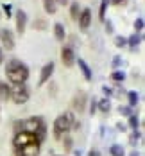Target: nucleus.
I'll return each instance as SVG.
<instances>
[{"label": "nucleus", "mask_w": 145, "mask_h": 156, "mask_svg": "<svg viewBox=\"0 0 145 156\" xmlns=\"http://www.w3.org/2000/svg\"><path fill=\"white\" fill-rule=\"evenodd\" d=\"M5 76L13 84H23L29 77V68L18 59H11L5 66Z\"/></svg>", "instance_id": "f257e3e1"}, {"label": "nucleus", "mask_w": 145, "mask_h": 156, "mask_svg": "<svg viewBox=\"0 0 145 156\" xmlns=\"http://www.w3.org/2000/svg\"><path fill=\"white\" fill-rule=\"evenodd\" d=\"M16 129H18V131L22 129V131H25V133L36 135L40 140L45 138V131H47L45 122H43V117H31V119H27V120H23V122H18V124H16Z\"/></svg>", "instance_id": "f03ea898"}, {"label": "nucleus", "mask_w": 145, "mask_h": 156, "mask_svg": "<svg viewBox=\"0 0 145 156\" xmlns=\"http://www.w3.org/2000/svg\"><path fill=\"white\" fill-rule=\"evenodd\" d=\"M74 122H75V117H74L72 111H64L63 115H59V117L54 120V136L59 140L63 135H66V133L72 129Z\"/></svg>", "instance_id": "7ed1b4c3"}, {"label": "nucleus", "mask_w": 145, "mask_h": 156, "mask_svg": "<svg viewBox=\"0 0 145 156\" xmlns=\"http://www.w3.org/2000/svg\"><path fill=\"white\" fill-rule=\"evenodd\" d=\"M31 97V92L25 84H16L15 88L11 90V101L15 104H25Z\"/></svg>", "instance_id": "20e7f679"}, {"label": "nucleus", "mask_w": 145, "mask_h": 156, "mask_svg": "<svg viewBox=\"0 0 145 156\" xmlns=\"http://www.w3.org/2000/svg\"><path fill=\"white\" fill-rule=\"evenodd\" d=\"M15 156H40V142H31L16 147Z\"/></svg>", "instance_id": "39448f33"}, {"label": "nucleus", "mask_w": 145, "mask_h": 156, "mask_svg": "<svg viewBox=\"0 0 145 156\" xmlns=\"http://www.w3.org/2000/svg\"><path fill=\"white\" fill-rule=\"evenodd\" d=\"M31 142H41L36 135H31V133H25V131H16L15 138H13V145L20 147V145H25V144H31Z\"/></svg>", "instance_id": "423d86ee"}, {"label": "nucleus", "mask_w": 145, "mask_h": 156, "mask_svg": "<svg viewBox=\"0 0 145 156\" xmlns=\"http://www.w3.org/2000/svg\"><path fill=\"white\" fill-rule=\"evenodd\" d=\"M0 40H2V47L4 48H7V50H13L15 48V38H13L11 31L2 29L0 31Z\"/></svg>", "instance_id": "0eeeda50"}, {"label": "nucleus", "mask_w": 145, "mask_h": 156, "mask_svg": "<svg viewBox=\"0 0 145 156\" xmlns=\"http://www.w3.org/2000/svg\"><path fill=\"white\" fill-rule=\"evenodd\" d=\"M54 68H56V65H54L52 61L47 63V65L41 68V74H40V83H38L40 86H41V84H45L48 79L52 77V74H54Z\"/></svg>", "instance_id": "6e6552de"}, {"label": "nucleus", "mask_w": 145, "mask_h": 156, "mask_svg": "<svg viewBox=\"0 0 145 156\" xmlns=\"http://www.w3.org/2000/svg\"><path fill=\"white\" fill-rule=\"evenodd\" d=\"M84 106H86V94L84 92H77L72 99V108L77 109V111H84Z\"/></svg>", "instance_id": "1a4fd4ad"}, {"label": "nucleus", "mask_w": 145, "mask_h": 156, "mask_svg": "<svg viewBox=\"0 0 145 156\" xmlns=\"http://www.w3.org/2000/svg\"><path fill=\"white\" fill-rule=\"evenodd\" d=\"M25 25H27V15H25V11H16V32L22 36L23 32H25Z\"/></svg>", "instance_id": "9d476101"}, {"label": "nucleus", "mask_w": 145, "mask_h": 156, "mask_svg": "<svg viewBox=\"0 0 145 156\" xmlns=\"http://www.w3.org/2000/svg\"><path fill=\"white\" fill-rule=\"evenodd\" d=\"M61 59H63L64 66H72L75 63V56H74V50L70 47H64L61 48Z\"/></svg>", "instance_id": "9b49d317"}, {"label": "nucleus", "mask_w": 145, "mask_h": 156, "mask_svg": "<svg viewBox=\"0 0 145 156\" xmlns=\"http://www.w3.org/2000/svg\"><path fill=\"white\" fill-rule=\"evenodd\" d=\"M79 27L81 29H88L90 27V23H91V11L90 9H82L79 13Z\"/></svg>", "instance_id": "f8f14e48"}, {"label": "nucleus", "mask_w": 145, "mask_h": 156, "mask_svg": "<svg viewBox=\"0 0 145 156\" xmlns=\"http://www.w3.org/2000/svg\"><path fill=\"white\" fill-rule=\"evenodd\" d=\"M9 99H11V86L0 81V101H9Z\"/></svg>", "instance_id": "ddd939ff"}, {"label": "nucleus", "mask_w": 145, "mask_h": 156, "mask_svg": "<svg viewBox=\"0 0 145 156\" xmlns=\"http://www.w3.org/2000/svg\"><path fill=\"white\" fill-rule=\"evenodd\" d=\"M79 68H81V72H82V76H84V79L86 81H91V70H90V66L86 65V61L84 59H79Z\"/></svg>", "instance_id": "4468645a"}, {"label": "nucleus", "mask_w": 145, "mask_h": 156, "mask_svg": "<svg viewBox=\"0 0 145 156\" xmlns=\"http://www.w3.org/2000/svg\"><path fill=\"white\" fill-rule=\"evenodd\" d=\"M54 34H56V40H59V41L64 40L66 32H64V27L61 25V23H56V25H54Z\"/></svg>", "instance_id": "2eb2a0df"}, {"label": "nucleus", "mask_w": 145, "mask_h": 156, "mask_svg": "<svg viewBox=\"0 0 145 156\" xmlns=\"http://www.w3.org/2000/svg\"><path fill=\"white\" fill-rule=\"evenodd\" d=\"M109 154H111V156H126V151H124V147H122V145L115 144V145L109 147Z\"/></svg>", "instance_id": "dca6fc26"}, {"label": "nucleus", "mask_w": 145, "mask_h": 156, "mask_svg": "<svg viewBox=\"0 0 145 156\" xmlns=\"http://www.w3.org/2000/svg\"><path fill=\"white\" fill-rule=\"evenodd\" d=\"M43 5H45V11H47L48 15H54L57 11V5L54 2H50V0H43Z\"/></svg>", "instance_id": "f3484780"}, {"label": "nucleus", "mask_w": 145, "mask_h": 156, "mask_svg": "<svg viewBox=\"0 0 145 156\" xmlns=\"http://www.w3.org/2000/svg\"><path fill=\"white\" fill-rule=\"evenodd\" d=\"M97 109H100V111H104V113H108V111L111 109V102H109L108 99H104V101H100V102H97Z\"/></svg>", "instance_id": "a211bd4d"}, {"label": "nucleus", "mask_w": 145, "mask_h": 156, "mask_svg": "<svg viewBox=\"0 0 145 156\" xmlns=\"http://www.w3.org/2000/svg\"><path fill=\"white\" fill-rule=\"evenodd\" d=\"M140 40H142V36H140V34H133V36L129 38V48H131V50H134V48L138 47Z\"/></svg>", "instance_id": "6ab92c4d"}, {"label": "nucleus", "mask_w": 145, "mask_h": 156, "mask_svg": "<svg viewBox=\"0 0 145 156\" xmlns=\"http://www.w3.org/2000/svg\"><path fill=\"white\" fill-rule=\"evenodd\" d=\"M70 15H72L74 20L79 18V2H72V4H70Z\"/></svg>", "instance_id": "aec40b11"}, {"label": "nucleus", "mask_w": 145, "mask_h": 156, "mask_svg": "<svg viewBox=\"0 0 145 156\" xmlns=\"http://www.w3.org/2000/svg\"><path fill=\"white\" fill-rule=\"evenodd\" d=\"M127 97H129V108H134L138 104V94L136 92H129Z\"/></svg>", "instance_id": "412c9836"}, {"label": "nucleus", "mask_w": 145, "mask_h": 156, "mask_svg": "<svg viewBox=\"0 0 145 156\" xmlns=\"http://www.w3.org/2000/svg\"><path fill=\"white\" fill-rule=\"evenodd\" d=\"M138 126H140V119H138L136 115H131V117H129V127L138 129Z\"/></svg>", "instance_id": "4be33fe9"}, {"label": "nucleus", "mask_w": 145, "mask_h": 156, "mask_svg": "<svg viewBox=\"0 0 145 156\" xmlns=\"http://www.w3.org/2000/svg\"><path fill=\"white\" fill-rule=\"evenodd\" d=\"M111 79H113V81H116V83H120V81H124V79H126V74L116 70V72H113V74H111Z\"/></svg>", "instance_id": "5701e85b"}, {"label": "nucleus", "mask_w": 145, "mask_h": 156, "mask_svg": "<svg viewBox=\"0 0 145 156\" xmlns=\"http://www.w3.org/2000/svg\"><path fill=\"white\" fill-rule=\"evenodd\" d=\"M140 138H142V133H140L138 129H134V131H133V135H131V138H129V142H131V144L134 145V144L140 140Z\"/></svg>", "instance_id": "b1692460"}, {"label": "nucleus", "mask_w": 145, "mask_h": 156, "mask_svg": "<svg viewBox=\"0 0 145 156\" xmlns=\"http://www.w3.org/2000/svg\"><path fill=\"white\" fill-rule=\"evenodd\" d=\"M118 111H120V115L131 117V113H133V108H129V106H120V108H118Z\"/></svg>", "instance_id": "393cba45"}, {"label": "nucleus", "mask_w": 145, "mask_h": 156, "mask_svg": "<svg viewBox=\"0 0 145 156\" xmlns=\"http://www.w3.org/2000/svg\"><path fill=\"white\" fill-rule=\"evenodd\" d=\"M108 2L109 0H102V4H100V20H104V16H106V7H108Z\"/></svg>", "instance_id": "a878e982"}, {"label": "nucleus", "mask_w": 145, "mask_h": 156, "mask_svg": "<svg viewBox=\"0 0 145 156\" xmlns=\"http://www.w3.org/2000/svg\"><path fill=\"white\" fill-rule=\"evenodd\" d=\"M134 29H136V31H142V29H143V18H138V20L134 22Z\"/></svg>", "instance_id": "bb28decb"}, {"label": "nucleus", "mask_w": 145, "mask_h": 156, "mask_svg": "<svg viewBox=\"0 0 145 156\" xmlns=\"http://www.w3.org/2000/svg\"><path fill=\"white\" fill-rule=\"evenodd\" d=\"M115 45H116V47H124V45H126V40H124L122 36H116V38H115Z\"/></svg>", "instance_id": "cd10ccee"}, {"label": "nucleus", "mask_w": 145, "mask_h": 156, "mask_svg": "<svg viewBox=\"0 0 145 156\" xmlns=\"http://www.w3.org/2000/svg\"><path fill=\"white\" fill-rule=\"evenodd\" d=\"M90 113H91V115H95V113H97V101H95V99L91 101V106H90Z\"/></svg>", "instance_id": "c85d7f7f"}, {"label": "nucleus", "mask_w": 145, "mask_h": 156, "mask_svg": "<svg viewBox=\"0 0 145 156\" xmlns=\"http://www.w3.org/2000/svg\"><path fill=\"white\" fill-rule=\"evenodd\" d=\"M120 65H122V58L120 56H115L113 58V66H120Z\"/></svg>", "instance_id": "c756f323"}, {"label": "nucleus", "mask_w": 145, "mask_h": 156, "mask_svg": "<svg viewBox=\"0 0 145 156\" xmlns=\"http://www.w3.org/2000/svg\"><path fill=\"white\" fill-rule=\"evenodd\" d=\"M4 13L7 15V18L11 16V5H9V4H4Z\"/></svg>", "instance_id": "7c9ffc66"}, {"label": "nucleus", "mask_w": 145, "mask_h": 156, "mask_svg": "<svg viewBox=\"0 0 145 156\" xmlns=\"http://www.w3.org/2000/svg\"><path fill=\"white\" fill-rule=\"evenodd\" d=\"M102 92L108 95V97H109V95H113V90L109 88V86H102Z\"/></svg>", "instance_id": "2f4dec72"}, {"label": "nucleus", "mask_w": 145, "mask_h": 156, "mask_svg": "<svg viewBox=\"0 0 145 156\" xmlns=\"http://www.w3.org/2000/svg\"><path fill=\"white\" fill-rule=\"evenodd\" d=\"M111 2H113V5H126L127 0H111Z\"/></svg>", "instance_id": "473e14b6"}, {"label": "nucleus", "mask_w": 145, "mask_h": 156, "mask_svg": "<svg viewBox=\"0 0 145 156\" xmlns=\"http://www.w3.org/2000/svg\"><path fill=\"white\" fill-rule=\"evenodd\" d=\"M64 147H66V151H70V147H72V140H70V138L64 140Z\"/></svg>", "instance_id": "72a5a7b5"}, {"label": "nucleus", "mask_w": 145, "mask_h": 156, "mask_svg": "<svg viewBox=\"0 0 145 156\" xmlns=\"http://www.w3.org/2000/svg\"><path fill=\"white\" fill-rule=\"evenodd\" d=\"M88 156H100V153H98L97 149H91V151L88 153Z\"/></svg>", "instance_id": "f704fd0d"}, {"label": "nucleus", "mask_w": 145, "mask_h": 156, "mask_svg": "<svg viewBox=\"0 0 145 156\" xmlns=\"http://www.w3.org/2000/svg\"><path fill=\"white\" fill-rule=\"evenodd\" d=\"M50 2H54V4H56V5H57V4H66V2H68V0H50Z\"/></svg>", "instance_id": "c9c22d12"}, {"label": "nucleus", "mask_w": 145, "mask_h": 156, "mask_svg": "<svg viewBox=\"0 0 145 156\" xmlns=\"http://www.w3.org/2000/svg\"><path fill=\"white\" fill-rule=\"evenodd\" d=\"M4 61V48L0 47V63Z\"/></svg>", "instance_id": "e433bc0d"}, {"label": "nucleus", "mask_w": 145, "mask_h": 156, "mask_svg": "<svg viewBox=\"0 0 145 156\" xmlns=\"http://www.w3.org/2000/svg\"><path fill=\"white\" fill-rule=\"evenodd\" d=\"M106 29H108V31H113V25H111V23H109V22L106 23Z\"/></svg>", "instance_id": "4c0bfd02"}, {"label": "nucleus", "mask_w": 145, "mask_h": 156, "mask_svg": "<svg viewBox=\"0 0 145 156\" xmlns=\"http://www.w3.org/2000/svg\"><path fill=\"white\" fill-rule=\"evenodd\" d=\"M131 156H138V153H136V151H133V153H131Z\"/></svg>", "instance_id": "58836bf2"}, {"label": "nucleus", "mask_w": 145, "mask_h": 156, "mask_svg": "<svg viewBox=\"0 0 145 156\" xmlns=\"http://www.w3.org/2000/svg\"><path fill=\"white\" fill-rule=\"evenodd\" d=\"M56 156H61V154H56Z\"/></svg>", "instance_id": "ea45409f"}]
</instances>
